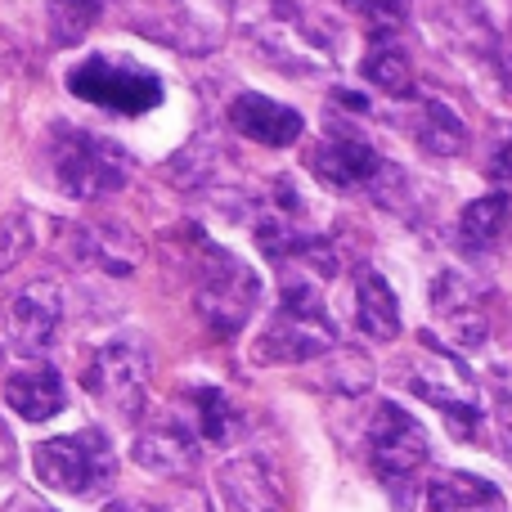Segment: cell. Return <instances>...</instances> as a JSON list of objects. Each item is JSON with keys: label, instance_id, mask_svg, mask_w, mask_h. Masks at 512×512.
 Wrapping results in <instances>:
<instances>
[{"label": "cell", "instance_id": "5b68a950", "mask_svg": "<svg viewBox=\"0 0 512 512\" xmlns=\"http://www.w3.org/2000/svg\"><path fill=\"white\" fill-rule=\"evenodd\" d=\"M405 387L414 391L418 400H427L432 409H441L445 423L454 427L459 441H472L481 427V391L472 382V373L463 369L450 355V346L427 342L414 360H405Z\"/></svg>", "mask_w": 512, "mask_h": 512}, {"label": "cell", "instance_id": "ba28073f", "mask_svg": "<svg viewBox=\"0 0 512 512\" xmlns=\"http://www.w3.org/2000/svg\"><path fill=\"white\" fill-rule=\"evenodd\" d=\"M68 90L95 108L122 117H144L162 104V77L117 54H90L68 72Z\"/></svg>", "mask_w": 512, "mask_h": 512}, {"label": "cell", "instance_id": "9c48e42d", "mask_svg": "<svg viewBox=\"0 0 512 512\" xmlns=\"http://www.w3.org/2000/svg\"><path fill=\"white\" fill-rule=\"evenodd\" d=\"M86 391L122 418H140L149 405V346L140 337H113L86 364Z\"/></svg>", "mask_w": 512, "mask_h": 512}, {"label": "cell", "instance_id": "484cf974", "mask_svg": "<svg viewBox=\"0 0 512 512\" xmlns=\"http://www.w3.org/2000/svg\"><path fill=\"white\" fill-rule=\"evenodd\" d=\"M486 180L499 189V194H512V126H504L486 158Z\"/></svg>", "mask_w": 512, "mask_h": 512}, {"label": "cell", "instance_id": "277c9868", "mask_svg": "<svg viewBox=\"0 0 512 512\" xmlns=\"http://www.w3.org/2000/svg\"><path fill=\"white\" fill-rule=\"evenodd\" d=\"M32 468L41 477V486L59 490L72 499H95L99 490L113 486L117 477V454L108 445L104 432L86 427L72 436H50L32 450Z\"/></svg>", "mask_w": 512, "mask_h": 512}, {"label": "cell", "instance_id": "44dd1931", "mask_svg": "<svg viewBox=\"0 0 512 512\" xmlns=\"http://www.w3.org/2000/svg\"><path fill=\"white\" fill-rule=\"evenodd\" d=\"M409 135H414V144L427 149L432 158H459V153L468 149V126H463V117L454 113L445 99H418Z\"/></svg>", "mask_w": 512, "mask_h": 512}, {"label": "cell", "instance_id": "3957f363", "mask_svg": "<svg viewBox=\"0 0 512 512\" xmlns=\"http://www.w3.org/2000/svg\"><path fill=\"white\" fill-rule=\"evenodd\" d=\"M189 274H194L198 319H203L216 337L243 333L248 319L256 315V306H261V279H256L252 265L194 230V261H189Z\"/></svg>", "mask_w": 512, "mask_h": 512}, {"label": "cell", "instance_id": "ffe728a7", "mask_svg": "<svg viewBox=\"0 0 512 512\" xmlns=\"http://www.w3.org/2000/svg\"><path fill=\"white\" fill-rule=\"evenodd\" d=\"M355 324L369 342H396L400 337V301L378 270L355 274Z\"/></svg>", "mask_w": 512, "mask_h": 512}, {"label": "cell", "instance_id": "7c38bea8", "mask_svg": "<svg viewBox=\"0 0 512 512\" xmlns=\"http://www.w3.org/2000/svg\"><path fill=\"white\" fill-rule=\"evenodd\" d=\"M63 252L81 274L95 279H131L144 261V243L117 221H86L63 234Z\"/></svg>", "mask_w": 512, "mask_h": 512}, {"label": "cell", "instance_id": "2e32d148", "mask_svg": "<svg viewBox=\"0 0 512 512\" xmlns=\"http://www.w3.org/2000/svg\"><path fill=\"white\" fill-rule=\"evenodd\" d=\"M5 405L14 409L18 418H27V423H50L54 414H63V405H68V382H63L59 369H50V364H23V369H14L5 378Z\"/></svg>", "mask_w": 512, "mask_h": 512}, {"label": "cell", "instance_id": "7a4b0ae2", "mask_svg": "<svg viewBox=\"0 0 512 512\" xmlns=\"http://www.w3.org/2000/svg\"><path fill=\"white\" fill-rule=\"evenodd\" d=\"M45 171H50L54 189L77 203H95V198H108L117 189L131 185V153L122 149L108 135H95L86 126H68L54 122L50 135H45Z\"/></svg>", "mask_w": 512, "mask_h": 512}, {"label": "cell", "instance_id": "8992f818", "mask_svg": "<svg viewBox=\"0 0 512 512\" xmlns=\"http://www.w3.org/2000/svg\"><path fill=\"white\" fill-rule=\"evenodd\" d=\"M427 459H432V445L427 432L414 414L396 405V400H378L369 418V463L373 477L391 490V495L405 504L414 495V481L423 477Z\"/></svg>", "mask_w": 512, "mask_h": 512}, {"label": "cell", "instance_id": "cb8c5ba5", "mask_svg": "<svg viewBox=\"0 0 512 512\" xmlns=\"http://www.w3.org/2000/svg\"><path fill=\"white\" fill-rule=\"evenodd\" d=\"M104 9H108V0H50V41L77 45L99 23Z\"/></svg>", "mask_w": 512, "mask_h": 512}, {"label": "cell", "instance_id": "e0dca14e", "mask_svg": "<svg viewBox=\"0 0 512 512\" xmlns=\"http://www.w3.org/2000/svg\"><path fill=\"white\" fill-rule=\"evenodd\" d=\"M216 490H221L230 512H283L279 486H274L265 459H256V454H243V459L225 463L221 477H216Z\"/></svg>", "mask_w": 512, "mask_h": 512}, {"label": "cell", "instance_id": "9a60e30c", "mask_svg": "<svg viewBox=\"0 0 512 512\" xmlns=\"http://www.w3.org/2000/svg\"><path fill=\"white\" fill-rule=\"evenodd\" d=\"M225 117H230V126L243 135V140L265 144V149H288V144H297L301 131H306L297 108L279 104V99H270V95H256V90L234 95V104Z\"/></svg>", "mask_w": 512, "mask_h": 512}, {"label": "cell", "instance_id": "f546056e", "mask_svg": "<svg viewBox=\"0 0 512 512\" xmlns=\"http://www.w3.org/2000/svg\"><path fill=\"white\" fill-rule=\"evenodd\" d=\"M504 436H508V454H512V391H504Z\"/></svg>", "mask_w": 512, "mask_h": 512}, {"label": "cell", "instance_id": "f1b7e54d", "mask_svg": "<svg viewBox=\"0 0 512 512\" xmlns=\"http://www.w3.org/2000/svg\"><path fill=\"white\" fill-rule=\"evenodd\" d=\"M499 72H504V81L512 86V41L499 45Z\"/></svg>", "mask_w": 512, "mask_h": 512}, {"label": "cell", "instance_id": "30bf717a", "mask_svg": "<svg viewBox=\"0 0 512 512\" xmlns=\"http://www.w3.org/2000/svg\"><path fill=\"white\" fill-rule=\"evenodd\" d=\"M63 324V288L54 279H32L5 301V346L23 360H36L54 346Z\"/></svg>", "mask_w": 512, "mask_h": 512}, {"label": "cell", "instance_id": "6da1fadb", "mask_svg": "<svg viewBox=\"0 0 512 512\" xmlns=\"http://www.w3.org/2000/svg\"><path fill=\"white\" fill-rule=\"evenodd\" d=\"M337 351V319L328 315V301L319 297V274L310 265H288L283 297L256 342L261 364H310L319 355Z\"/></svg>", "mask_w": 512, "mask_h": 512}, {"label": "cell", "instance_id": "83f0119b", "mask_svg": "<svg viewBox=\"0 0 512 512\" xmlns=\"http://www.w3.org/2000/svg\"><path fill=\"white\" fill-rule=\"evenodd\" d=\"M5 512H54V508L45 504V499H36V495H14L5 504Z\"/></svg>", "mask_w": 512, "mask_h": 512}, {"label": "cell", "instance_id": "d6986e66", "mask_svg": "<svg viewBox=\"0 0 512 512\" xmlns=\"http://www.w3.org/2000/svg\"><path fill=\"white\" fill-rule=\"evenodd\" d=\"M427 508L432 512H508V499L495 481L477 472H441L427 486Z\"/></svg>", "mask_w": 512, "mask_h": 512}, {"label": "cell", "instance_id": "7402d4cb", "mask_svg": "<svg viewBox=\"0 0 512 512\" xmlns=\"http://www.w3.org/2000/svg\"><path fill=\"white\" fill-rule=\"evenodd\" d=\"M364 77L373 90L391 99L414 95V68H409V54L396 45V36H373L369 54H364Z\"/></svg>", "mask_w": 512, "mask_h": 512}, {"label": "cell", "instance_id": "4fadbf2b", "mask_svg": "<svg viewBox=\"0 0 512 512\" xmlns=\"http://www.w3.org/2000/svg\"><path fill=\"white\" fill-rule=\"evenodd\" d=\"M198 441H203V436H198L194 418L162 414V418H153V423L140 427L131 454L144 472H158V477H185V472H194V463H198Z\"/></svg>", "mask_w": 512, "mask_h": 512}, {"label": "cell", "instance_id": "52a82bcc", "mask_svg": "<svg viewBox=\"0 0 512 512\" xmlns=\"http://www.w3.org/2000/svg\"><path fill=\"white\" fill-rule=\"evenodd\" d=\"M310 171L337 194H373L378 203L396 207V194H405L409 180L396 162H387L373 144H364L360 135L333 131L315 153H310Z\"/></svg>", "mask_w": 512, "mask_h": 512}, {"label": "cell", "instance_id": "4dcf8cb0", "mask_svg": "<svg viewBox=\"0 0 512 512\" xmlns=\"http://www.w3.org/2000/svg\"><path fill=\"white\" fill-rule=\"evenodd\" d=\"M504 248L512 252V216H508V234H504Z\"/></svg>", "mask_w": 512, "mask_h": 512}, {"label": "cell", "instance_id": "603a6c76", "mask_svg": "<svg viewBox=\"0 0 512 512\" xmlns=\"http://www.w3.org/2000/svg\"><path fill=\"white\" fill-rule=\"evenodd\" d=\"M189 400H194V427H198V436H203V441L230 445L234 436L243 432L239 405H234L221 387H194V391H189Z\"/></svg>", "mask_w": 512, "mask_h": 512}, {"label": "cell", "instance_id": "ac0fdd59", "mask_svg": "<svg viewBox=\"0 0 512 512\" xmlns=\"http://www.w3.org/2000/svg\"><path fill=\"white\" fill-rule=\"evenodd\" d=\"M508 216H512V194H486L477 203L463 207L459 225H454V243L468 256H490L495 248H504L508 234Z\"/></svg>", "mask_w": 512, "mask_h": 512}, {"label": "cell", "instance_id": "d4e9b609", "mask_svg": "<svg viewBox=\"0 0 512 512\" xmlns=\"http://www.w3.org/2000/svg\"><path fill=\"white\" fill-rule=\"evenodd\" d=\"M346 14H355L373 36H396L409 23V0H342Z\"/></svg>", "mask_w": 512, "mask_h": 512}, {"label": "cell", "instance_id": "4316f807", "mask_svg": "<svg viewBox=\"0 0 512 512\" xmlns=\"http://www.w3.org/2000/svg\"><path fill=\"white\" fill-rule=\"evenodd\" d=\"M108 512H203L198 499H176V504H144V499H122Z\"/></svg>", "mask_w": 512, "mask_h": 512}, {"label": "cell", "instance_id": "8fae6325", "mask_svg": "<svg viewBox=\"0 0 512 512\" xmlns=\"http://www.w3.org/2000/svg\"><path fill=\"white\" fill-rule=\"evenodd\" d=\"M432 319L450 351H481L490 342V306L486 292L459 270L436 274L432 283Z\"/></svg>", "mask_w": 512, "mask_h": 512}, {"label": "cell", "instance_id": "5bb4252c", "mask_svg": "<svg viewBox=\"0 0 512 512\" xmlns=\"http://www.w3.org/2000/svg\"><path fill=\"white\" fill-rule=\"evenodd\" d=\"M126 18H131L135 32L171 45V50L198 54L216 45V27H207L189 0H126Z\"/></svg>", "mask_w": 512, "mask_h": 512}]
</instances>
